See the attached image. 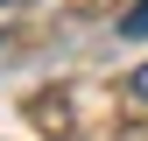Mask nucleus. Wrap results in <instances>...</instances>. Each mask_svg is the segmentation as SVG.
I'll list each match as a JSON object with an SVG mask.
<instances>
[{
	"label": "nucleus",
	"mask_w": 148,
	"mask_h": 141,
	"mask_svg": "<svg viewBox=\"0 0 148 141\" xmlns=\"http://www.w3.org/2000/svg\"><path fill=\"white\" fill-rule=\"evenodd\" d=\"M0 7H21V0H0Z\"/></svg>",
	"instance_id": "7ed1b4c3"
},
{
	"label": "nucleus",
	"mask_w": 148,
	"mask_h": 141,
	"mask_svg": "<svg viewBox=\"0 0 148 141\" xmlns=\"http://www.w3.org/2000/svg\"><path fill=\"white\" fill-rule=\"evenodd\" d=\"M134 99L148 106V64H134Z\"/></svg>",
	"instance_id": "f03ea898"
},
{
	"label": "nucleus",
	"mask_w": 148,
	"mask_h": 141,
	"mask_svg": "<svg viewBox=\"0 0 148 141\" xmlns=\"http://www.w3.org/2000/svg\"><path fill=\"white\" fill-rule=\"evenodd\" d=\"M120 35H127V42H148V0H141L134 14H120Z\"/></svg>",
	"instance_id": "f257e3e1"
}]
</instances>
